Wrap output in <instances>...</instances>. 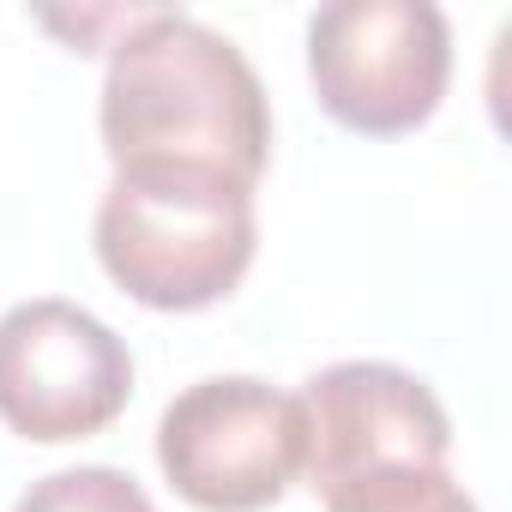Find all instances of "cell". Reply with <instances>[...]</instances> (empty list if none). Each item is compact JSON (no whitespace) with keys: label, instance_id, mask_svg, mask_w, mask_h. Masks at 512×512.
Returning <instances> with one entry per match:
<instances>
[{"label":"cell","instance_id":"6da1fadb","mask_svg":"<svg viewBox=\"0 0 512 512\" xmlns=\"http://www.w3.org/2000/svg\"><path fill=\"white\" fill-rule=\"evenodd\" d=\"M115 169H211L253 187L272 163V103L247 55L187 13H133L103 73Z\"/></svg>","mask_w":512,"mask_h":512},{"label":"cell","instance_id":"7a4b0ae2","mask_svg":"<svg viewBox=\"0 0 512 512\" xmlns=\"http://www.w3.org/2000/svg\"><path fill=\"white\" fill-rule=\"evenodd\" d=\"M260 247L253 187L211 169H115L97 205L103 272L157 314L223 302Z\"/></svg>","mask_w":512,"mask_h":512},{"label":"cell","instance_id":"3957f363","mask_svg":"<svg viewBox=\"0 0 512 512\" xmlns=\"http://www.w3.org/2000/svg\"><path fill=\"white\" fill-rule=\"evenodd\" d=\"M320 109L368 139L416 133L452 79V31L434 0H332L308 19Z\"/></svg>","mask_w":512,"mask_h":512},{"label":"cell","instance_id":"277c9868","mask_svg":"<svg viewBox=\"0 0 512 512\" xmlns=\"http://www.w3.org/2000/svg\"><path fill=\"white\" fill-rule=\"evenodd\" d=\"M302 470L332 506L422 470H446L452 422L428 380L392 362H332L302 398Z\"/></svg>","mask_w":512,"mask_h":512},{"label":"cell","instance_id":"5b68a950","mask_svg":"<svg viewBox=\"0 0 512 512\" xmlns=\"http://www.w3.org/2000/svg\"><path fill=\"white\" fill-rule=\"evenodd\" d=\"M157 464L199 512H260L302 476V410L290 392L217 374L187 386L157 422Z\"/></svg>","mask_w":512,"mask_h":512},{"label":"cell","instance_id":"8992f818","mask_svg":"<svg viewBox=\"0 0 512 512\" xmlns=\"http://www.w3.org/2000/svg\"><path fill=\"white\" fill-rule=\"evenodd\" d=\"M133 398L127 344L79 302L37 296L0 314V422L37 446L103 434Z\"/></svg>","mask_w":512,"mask_h":512},{"label":"cell","instance_id":"52a82bcc","mask_svg":"<svg viewBox=\"0 0 512 512\" xmlns=\"http://www.w3.org/2000/svg\"><path fill=\"white\" fill-rule=\"evenodd\" d=\"M13 512H157L151 494L115 464H73L19 494Z\"/></svg>","mask_w":512,"mask_h":512},{"label":"cell","instance_id":"ba28073f","mask_svg":"<svg viewBox=\"0 0 512 512\" xmlns=\"http://www.w3.org/2000/svg\"><path fill=\"white\" fill-rule=\"evenodd\" d=\"M326 512H476V500L464 494V482H452V470H422V476L332 500Z\"/></svg>","mask_w":512,"mask_h":512}]
</instances>
